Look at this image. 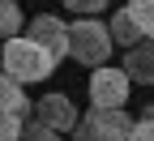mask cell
Wrapping results in <instances>:
<instances>
[{
  "label": "cell",
  "instance_id": "6da1fadb",
  "mask_svg": "<svg viewBox=\"0 0 154 141\" xmlns=\"http://www.w3.org/2000/svg\"><path fill=\"white\" fill-rule=\"evenodd\" d=\"M0 73L13 77L17 86H30V81H47L56 73V60L34 43L30 34H13L0 43Z\"/></svg>",
  "mask_w": 154,
  "mask_h": 141
},
{
  "label": "cell",
  "instance_id": "7a4b0ae2",
  "mask_svg": "<svg viewBox=\"0 0 154 141\" xmlns=\"http://www.w3.org/2000/svg\"><path fill=\"white\" fill-rule=\"evenodd\" d=\"M69 56L82 60L86 69L107 64V56H111V34H107V26L99 22V17H82V22L69 26Z\"/></svg>",
  "mask_w": 154,
  "mask_h": 141
},
{
  "label": "cell",
  "instance_id": "3957f363",
  "mask_svg": "<svg viewBox=\"0 0 154 141\" xmlns=\"http://www.w3.org/2000/svg\"><path fill=\"white\" fill-rule=\"evenodd\" d=\"M128 73L124 69H111V64H99L90 73V107H124L128 103Z\"/></svg>",
  "mask_w": 154,
  "mask_h": 141
},
{
  "label": "cell",
  "instance_id": "277c9868",
  "mask_svg": "<svg viewBox=\"0 0 154 141\" xmlns=\"http://www.w3.org/2000/svg\"><path fill=\"white\" fill-rule=\"evenodd\" d=\"M82 124L99 137V141H128L133 115H128L124 107H90V111L82 115Z\"/></svg>",
  "mask_w": 154,
  "mask_h": 141
},
{
  "label": "cell",
  "instance_id": "5b68a950",
  "mask_svg": "<svg viewBox=\"0 0 154 141\" xmlns=\"http://www.w3.org/2000/svg\"><path fill=\"white\" fill-rule=\"evenodd\" d=\"M26 34H30L34 43L56 60V64H60V60H69V26H64L56 13H38L34 22H30V30H26Z\"/></svg>",
  "mask_w": 154,
  "mask_h": 141
},
{
  "label": "cell",
  "instance_id": "8992f818",
  "mask_svg": "<svg viewBox=\"0 0 154 141\" xmlns=\"http://www.w3.org/2000/svg\"><path fill=\"white\" fill-rule=\"evenodd\" d=\"M30 107H34V120H38L43 128H51V133H73L77 120H82L69 94H43V98L30 103Z\"/></svg>",
  "mask_w": 154,
  "mask_h": 141
},
{
  "label": "cell",
  "instance_id": "52a82bcc",
  "mask_svg": "<svg viewBox=\"0 0 154 141\" xmlns=\"http://www.w3.org/2000/svg\"><path fill=\"white\" fill-rule=\"evenodd\" d=\"M124 73L128 81H141V86H154V43H137L124 51Z\"/></svg>",
  "mask_w": 154,
  "mask_h": 141
},
{
  "label": "cell",
  "instance_id": "ba28073f",
  "mask_svg": "<svg viewBox=\"0 0 154 141\" xmlns=\"http://www.w3.org/2000/svg\"><path fill=\"white\" fill-rule=\"evenodd\" d=\"M0 111H5V115H17V120H26V115H30L26 86H17L13 77H5V73H0Z\"/></svg>",
  "mask_w": 154,
  "mask_h": 141
},
{
  "label": "cell",
  "instance_id": "9c48e42d",
  "mask_svg": "<svg viewBox=\"0 0 154 141\" xmlns=\"http://www.w3.org/2000/svg\"><path fill=\"white\" fill-rule=\"evenodd\" d=\"M107 34H111V47H124V51L141 43V34H137V26L128 22V13H124V9H116V13H111V22H107Z\"/></svg>",
  "mask_w": 154,
  "mask_h": 141
},
{
  "label": "cell",
  "instance_id": "30bf717a",
  "mask_svg": "<svg viewBox=\"0 0 154 141\" xmlns=\"http://www.w3.org/2000/svg\"><path fill=\"white\" fill-rule=\"evenodd\" d=\"M124 13H128V22L137 26V34L146 43H154V0H128Z\"/></svg>",
  "mask_w": 154,
  "mask_h": 141
},
{
  "label": "cell",
  "instance_id": "8fae6325",
  "mask_svg": "<svg viewBox=\"0 0 154 141\" xmlns=\"http://www.w3.org/2000/svg\"><path fill=\"white\" fill-rule=\"evenodd\" d=\"M22 26H26L22 5H17V0H0V43L13 38V34H22Z\"/></svg>",
  "mask_w": 154,
  "mask_h": 141
},
{
  "label": "cell",
  "instance_id": "7c38bea8",
  "mask_svg": "<svg viewBox=\"0 0 154 141\" xmlns=\"http://www.w3.org/2000/svg\"><path fill=\"white\" fill-rule=\"evenodd\" d=\"M128 141H154V103H146L141 120H133V133H128Z\"/></svg>",
  "mask_w": 154,
  "mask_h": 141
},
{
  "label": "cell",
  "instance_id": "4fadbf2b",
  "mask_svg": "<svg viewBox=\"0 0 154 141\" xmlns=\"http://www.w3.org/2000/svg\"><path fill=\"white\" fill-rule=\"evenodd\" d=\"M17 141H60V133H51V128H43V124H38V120H30V124H22Z\"/></svg>",
  "mask_w": 154,
  "mask_h": 141
},
{
  "label": "cell",
  "instance_id": "5bb4252c",
  "mask_svg": "<svg viewBox=\"0 0 154 141\" xmlns=\"http://www.w3.org/2000/svg\"><path fill=\"white\" fill-rule=\"evenodd\" d=\"M111 5V0H64V9L69 13H82V17H94V13H103Z\"/></svg>",
  "mask_w": 154,
  "mask_h": 141
},
{
  "label": "cell",
  "instance_id": "9a60e30c",
  "mask_svg": "<svg viewBox=\"0 0 154 141\" xmlns=\"http://www.w3.org/2000/svg\"><path fill=\"white\" fill-rule=\"evenodd\" d=\"M22 124H26V120H17V115H5V111H0V141H17Z\"/></svg>",
  "mask_w": 154,
  "mask_h": 141
},
{
  "label": "cell",
  "instance_id": "2e32d148",
  "mask_svg": "<svg viewBox=\"0 0 154 141\" xmlns=\"http://www.w3.org/2000/svg\"><path fill=\"white\" fill-rule=\"evenodd\" d=\"M73 141H99V137H94V133L82 124V120H77V128H73Z\"/></svg>",
  "mask_w": 154,
  "mask_h": 141
}]
</instances>
